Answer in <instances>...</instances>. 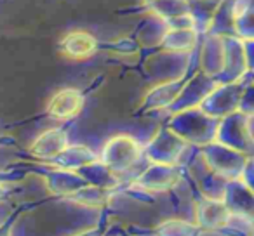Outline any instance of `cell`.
I'll return each mask as SVG.
<instances>
[{
	"mask_svg": "<svg viewBox=\"0 0 254 236\" xmlns=\"http://www.w3.org/2000/svg\"><path fill=\"white\" fill-rule=\"evenodd\" d=\"M84 106V95L77 89H63L51 97L47 104V115L56 120H68L77 116Z\"/></svg>",
	"mask_w": 254,
	"mask_h": 236,
	"instance_id": "obj_1",
	"label": "cell"
},
{
	"mask_svg": "<svg viewBox=\"0 0 254 236\" xmlns=\"http://www.w3.org/2000/svg\"><path fill=\"white\" fill-rule=\"evenodd\" d=\"M60 49L64 56L71 57V59H85V57L92 56L98 49V40L94 35L84 30H73L68 32L66 35L61 39Z\"/></svg>",
	"mask_w": 254,
	"mask_h": 236,
	"instance_id": "obj_2",
	"label": "cell"
}]
</instances>
